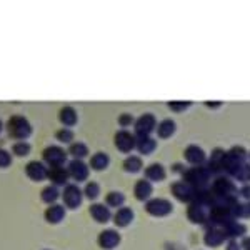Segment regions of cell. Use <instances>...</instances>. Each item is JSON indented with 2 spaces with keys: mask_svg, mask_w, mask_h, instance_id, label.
Segmentation results:
<instances>
[{
  "mask_svg": "<svg viewBox=\"0 0 250 250\" xmlns=\"http://www.w3.org/2000/svg\"><path fill=\"white\" fill-rule=\"evenodd\" d=\"M14 150L17 152L19 155H25L27 152H29V145H27V144H19V145H15V147H14Z\"/></svg>",
  "mask_w": 250,
  "mask_h": 250,
  "instance_id": "cell-1",
  "label": "cell"
}]
</instances>
